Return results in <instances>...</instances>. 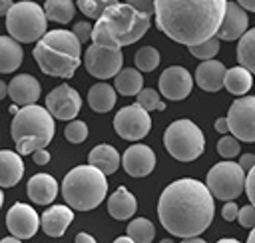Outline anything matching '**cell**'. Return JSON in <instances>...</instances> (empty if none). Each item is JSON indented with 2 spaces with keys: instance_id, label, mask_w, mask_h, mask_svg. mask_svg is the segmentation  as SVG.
<instances>
[{
  "instance_id": "6da1fadb",
  "label": "cell",
  "mask_w": 255,
  "mask_h": 243,
  "mask_svg": "<svg viewBox=\"0 0 255 243\" xmlns=\"http://www.w3.org/2000/svg\"><path fill=\"white\" fill-rule=\"evenodd\" d=\"M213 193L207 183L183 177L169 183L157 201L159 223L175 237H191L203 233L215 213Z\"/></svg>"
},
{
  "instance_id": "7a4b0ae2",
  "label": "cell",
  "mask_w": 255,
  "mask_h": 243,
  "mask_svg": "<svg viewBox=\"0 0 255 243\" xmlns=\"http://www.w3.org/2000/svg\"><path fill=\"white\" fill-rule=\"evenodd\" d=\"M227 0H155V24L173 42L193 46L217 34Z\"/></svg>"
},
{
  "instance_id": "3957f363",
  "label": "cell",
  "mask_w": 255,
  "mask_h": 243,
  "mask_svg": "<svg viewBox=\"0 0 255 243\" xmlns=\"http://www.w3.org/2000/svg\"><path fill=\"white\" fill-rule=\"evenodd\" d=\"M80 48L82 40L74 34V30H50L38 40L34 48V60L46 76L68 80L80 66Z\"/></svg>"
},
{
  "instance_id": "277c9868",
  "label": "cell",
  "mask_w": 255,
  "mask_h": 243,
  "mask_svg": "<svg viewBox=\"0 0 255 243\" xmlns=\"http://www.w3.org/2000/svg\"><path fill=\"white\" fill-rule=\"evenodd\" d=\"M10 131L16 149L22 155L34 153L36 149H42L52 141L56 131L54 116L48 108H40L36 104L24 106L20 112H16Z\"/></svg>"
},
{
  "instance_id": "5b68a950",
  "label": "cell",
  "mask_w": 255,
  "mask_h": 243,
  "mask_svg": "<svg viewBox=\"0 0 255 243\" xmlns=\"http://www.w3.org/2000/svg\"><path fill=\"white\" fill-rule=\"evenodd\" d=\"M108 193L106 173L96 165H76L70 169L62 183V195L72 209L90 211L98 207Z\"/></svg>"
},
{
  "instance_id": "8992f818",
  "label": "cell",
  "mask_w": 255,
  "mask_h": 243,
  "mask_svg": "<svg viewBox=\"0 0 255 243\" xmlns=\"http://www.w3.org/2000/svg\"><path fill=\"white\" fill-rule=\"evenodd\" d=\"M98 22L108 30V34L120 44V46H129L137 42L151 24V16L135 10L131 4H114L110 6Z\"/></svg>"
},
{
  "instance_id": "52a82bcc",
  "label": "cell",
  "mask_w": 255,
  "mask_h": 243,
  "mask_svg": "<svg viewBox=\"0 0 255 243\" xmlns=\"http://www.w3.org/2000/svg\"><path fill=\"white\" fill-rule=\"evenodd\" d=\"M122 64H124L122 46L108 34V30L100 22H96L92 44L84 54L86 70L100 80H108L112 76H118V72L122 70Z\"/></svg>"
},
{
  "instance_id": "ba28073f",
  "label": "cell",
  "mask_w": 255,
  "mask_h": 243,
  "mask_svg": "<svg viewBox=\"0 0 255 243\" xmlns=\"http://www.w3.org/2000/svg\"><path fill=\"white\" fill-rule=\"evenodd\" d=\"M46 10L36 2L22 0L14 2L10 12L6 14V28L12 38L18 42H36L46 34Z\"/></svg>"
},
{
  "instance_id": "9c48e42d",
  "label": "cell",
  "mask_w": 255,
  "mask_h": 243,
  "mask_svg": "<svg viewBox=\"0 0 255 243\" xmlns=\"http://www.w3.org/2000/svg\"><path fill=\"white\" fill-rule=\"evenodd\" d=\"M165 149L177 161H193L203 153L205 137L191 120H175L163 133Z\"/></svg>"
},
{
  "instance_id": "30bf717a",
  "label": "cell",
  "mask_w": 255,
  "mask_h": 243,
  "mask_svg": "<svg viewBox=\"0 0 255 243\" xmlns=\"http://www.w3.org/2000/svg\"><path fill=\"white\" fill-rule=\"evenodd\" d=\"M205 181L217 199L229 201V199H235L241 195V191L245 189L247 177H245V169L241 167V163L221 161V163H215L207 171Z\"/></svg>"
},
{
  "instance_id": "8fae6325",
  "label": "cell",
  "mask_w": 255,
  "mask_h": 243,
  "mask_svg": "<svg viewBox=\"0 0 255 243\" xmlns=\"http://www.w3.org/2000/svg\"><path fill=\"white\" fill-rule=\"evenodd\" d=\"M114 127L118 131L120 137L124 139H141L149 133L151 129V118H149V112L139 106L137 102L131 104V106H126L122 108L116 118H114Z\"/></svg>"
},
{
  "instance_id": "7c38bea8",
  "label": "cell",
  "mask_w": 255,
  "mask_h": 243,
  "mask_svg": "<svg viewBox=\"0 0 255 243\" xmlns=\"http://www.w3.org/2000/svg\"><path fill=\"white\" fill-rule=\"evenodd\" d=\"M229 133L239 141H255V96L239 98L227 112Z\"/></svg>"
},
{
  "instance_id": "4fadbf2b",
  "label": "cell",
  "mask_w": 255,
  "mask_h": 243,
  "mask_svg": "<svg viewBox=\"0 0 255 243\" xmlns=\"http://www.w3.org/2000/svg\"><path fill=\"white\" fill-rule=\"evenodd\" d=\"M46 108L56 120H74L80 114L82 98L72 86H56L46 96Z\"/></svg>"
},
{
  "instance_id": "5bb4252c",
  "label": "cell",
  "mask_w": 255,
  "mask_h": 243,
  "mask_svg": "<svg viewBox=\"0 0 255 243\" xmlns=\"http://www.w3.org/2000/svg\"><path fill=\"white\" fill-rule=\"evenodd\" d=\"M157 86H159V92H161L163 98L179 102V100H183V98L189 96L191 86H193V80H191V74L185 68H181V66H169L167 70L161 72Z\"/></svg>"
},
{
  "instance_id": "9a60e30c",
  "label": "cell",
  "mask_w": 255,
  "mask_h": 243,
  "mask_svg": "<svg viewBox=\"0 0 255 243\" xmlns=\"http://www.w3.org/2000/svg\"><path fill=\"white\" fill-rule=\"evenodd\" d=\"M42 225L38 213L28 203H14L6 213V227L20 239H30Z\"/></svg>"
},
{
  "instance_id": "2e32d148",
  "label": "cell",
  "mask_w": 255,
  "mask_h": 243,
  "mask_svg": "<svg viewBox=\"0 0 255 243\" xmlns=\"http://www.w3.org/2000/svg\"><path fill=\"white\" fill-rule=\"evenodd\" d=\"M122 165H124L128 175H131V177H145L155 167V153L151 151V147L135 143V145L126 149V153L122 157Z\"/></svg>"
},
{
  "instance_id": "e0dca14e",
  "label": "cell",
  "mask_w": 255,
  "mask_h": 243,
  "mask_svg": "<svg viewBox=\"0 0 255 243\" xmlns=\"http://www.w3.org/2000/svg\"><path fill=\"white\" fill-rule=\"evenodd\" d=\"M247 26H249V18H247V12L245 8L239 4V2H227V10H225V16H223V22L217 30V38L219 40H237L241 38L245 32H247Z\"/></svg>"
},
{
  "instance_id": "ac0fdd59",
  "label": "cell",
  "mask_w": 255,
  "mask_h": 243,
  "mask_svg": "<svg viewBox=\"0 0 255 243\" xmlns=\"http://www.w3.org/2000/svg\"><path fill=\"white\" fill-rule=\"evenodd\" d=\"M227 68L217 60H205L195 68V82L203 92H217L225 86Z\"/></svg>"
},
{
  "instance_id": "d6986e66",
  "label": "cell",
  "mask_w": 255,
  "mask_h": 243,
  "mask_svg": "<svg viewBox=\"0 0 255 243\" xmlns=\"http://www.w3.org/2000/svg\"><path fill=\"white\" fill-rule=\"evenodd\" d=\"M8 96L18 106H30L40 98V82L30 74H18L8 84Z\"/></svg>"
},
{
  "instance_id": "ffe728a7",
  "label": "cell",
  "mask_w": 255,
  "mask_h": 243,
  "mask_svg": "<svg viewBox=\"0 0 255 243\" xmlns=\"http://www.w3.org/2000/svg\"><path fill=\"white\" fill-rule=\"evenodd\" d=\"M42 221V229L46 235L50 237H60L66 233L68 225L74 221V211L72 207L68 205H52L50 209H46L40 217Z\"/></svg>"
},
{
  "instance_id": "44dd1931",
  "label": "cell",
  "mask_w": 255,
  "mask_h": 243,
  "mask_svg": "<svg viewBox=\"0 0 255 243\" xmlns=\"http://www.w3.org/2000/svg\"><path fill=\"white\" fill-rule=\"evenodd\" d=\"M26 191H28V197L38 203V205H48L56 199V193H58V181L48 175V173H36L28 179V185H26Z\"/></svg>"
},
{
  "instance_id": "7402d4cb",
  "label": "cell",
  "mask_w": 255,
  "mask_h": 243,
  "mask_svg": "<svg viewBox=\"0 0 255 243\" xmlns=\"http://www.w3.org/2000/svg\"><path fill=\"white\" fill-rule=\"evenodd\" d=\"M22 153L2 149L0 151V185L2 187H12L16 185L22 175H24V161L20 157Z\"/></svg>"
},
{
  "instance_id": "603a6c76",
  "label": "cell",
  "mask_w": 255,
  "mask_h": 243,
  "mask_svg": "<svg viewBox=\"0 0 255 243\" xmlns=\"http://www.w3.org/2000/svg\"><path fill=\"white\" fill-rule=\"evenodd\" d=\"M135 209H137V201L126 187H118L112 193V197H108V213L114 219L126 221L135 213Z\"/></svg>"
},
{
  "instance_id": "cb8c5ba5",
  "label": "cell",
  "mask_w": 255,
  "mask_h": 243,
  "mask_svg": "<svg viewBox=\"0 0 255 243\" xmlns=\"http://www.w3.org/2000/svg\"><path fill=\"white\" fill-rule=\"evenodd\" d=\"M88 163L96 165L98 169H102L106 175H112L118 167H120V153L114 145L108 143H100L96 147H92L90 155H88Z\"/></svg>"
},
{
  "instance_id": "d4e9b609",
  "label": "cell",
  "mask_w": 255,
  "mask_h": 243,
  "mask_svg": "<svg viewBox=\"0 0 255 243\" xmlns=\"http://www.w3.org/2000/svg\"><path fill=\"white\" fill-rule=\"evenodd\" d=\"M22 48L16 38L12 36H2L0 38V72L10 74L22 64Z\"/></svg>"
},
{
  "instance_id": "484cf974",
  "label": "cell",
  "mask_w": 255,
  "mask_h": 243,
  "mask_svg": "<svg viewBox=\"0 0 255 243\" xmlns=\"http://www.w3.org/2000/svg\"><path fill=\"white\" fill-rule=\"evenodd\" d=\"M88 104H90V108L94 112L106 114V112H110L116 106V90L110 84L100 82V84H96V86L90 88V92H88Z\"/></svg>"
},
{
  "instance_id": "4316f807",
  "label": "cell",
  "mask_w": 255,
  "mask_h": 243,
  "mask_svg": "<svg viewBox=\"0 0 255 243\" xmlns=\"http://www.w3.org/2000/svg\"><path fill=\"white\" fill-rule=\"evenodd\" d=\"M251 70H247L245 66H235V68H229L227 74H225V88L229 94L233 96H243L249 92L251 84H253V78H251Z\"/></svg>"
},
{
  "instance_id": "83f0119b",
  "label": "cell",
  "mask_w": 255,
  "mask_h": 243,
  "mask_svg": "<svg viewBox=\"0 0 255 243\" xmlns=\"http://www.w3.org/2000/svg\"><path fill=\"white\" fill-rule=\"evenodd\" d=\"M116 90L122 96H137L143 88V80H141V70H133V68H122L116 76Z\"/></svg>"
},
{
  "instance_id": "f1b7e54d",
  "label": "cell",
  "mask_w": 255,
  "mask_h": 243,
  "mask_svg": "<svg viewBox=\"0 0 255 243\" xmlns=\"http://www.w3.org/2000/svg\"><path fill=\"white\" fill-rule=\"evenodd\" d=\"M44 10H46L48 20L66 24V22H70L74 18L76 6H74L72 0H46L44 2Z\"/></svg>"
},
{
  "instance_id": "f546056e",
  "label": "cell",
  "mask_w": 255,
  "mask_h": 243,
  "mask_svg": "<svg viewBox=\"0 0 255 243\" xmlns=\"http://www.w3.org/2000/svg\"><path fill=\"white\" fill-rule=\"evenodd\" d=\"M237 60H239L241 66H245L247 70H251V72L255 74V28L247 30V32L239 38Z\"/></svg>"
},
{
  "instance_id": "4dcf8cb0",
  "label": "cell",
  "mask_w": 255,
  "mask_h": 243,
  "mask_svg": "<svg viewBox=\"0 0 255 243\" xmlns=\"http://www.w3.org/2000/svg\"><path fill=\"white\" fill-rule=\"evenodd\" d=\"M128 233L133 237L135 243H149V241L155 237L153 223H151L149 219H143V217L133 219V221L128 225Z\"/></svg>"
},
{
  "instance_id": "1f68e13d",
  "label": "cell",
  "mask_w": 255,
  "mask_h": 243,
  "mask_svg": "<svg viewBox=\"0 0 255 243\" xmlns=\"http://www.w3.org/2000/svg\"><path fill=\"white\" fill-rule=\"evenodd\" d=\"M135 66L141 72H151L159 66V52L153 46H143L135 52Z\"/></svg>"
},
{
  "instance_id": "d6a6232c",
  "label": "cell",
  "mask_w": 255,
  "mask_h": 243,
  "mask_svg": "<svg viewBox=\"0 0 255 243\" xmlns=\"http://www.w3.org/2000/svg\"><path fill=\"white\" fill-rule=\"evenodd\" d=\"M118 2H120V0H78V8H80V12H82L84 16L98 20L110 6L118 4Z\"/></svg>"
},
{
  "instance_id": "836d02e7",
  "label": "cell",
  "mask_w": 255,
  "mask_h": 243,
  "mask_svg": "<svg viewBox=\"0 0 255 243\" xmlns=\"http://www.w3.org/2000/svg\"><path fill=\"white\" fill-rule=\"evenodd\" d=\"M187 48H189V54H193L195 58H199V60H211L219 52V38L217 36H211L209 40L199 42V44H193V46H187Z\"/></svg>"
},
{
  "instance_id": "e575fe53",
  "label": "cell",
  "mask_w": 255,
  "mask_h": 243,
  "mask_svg": "<svg viewBox=\"0 0 255 243\" xmlns=\"http://www.w3.org/2000/svg\"><path fill=\"white\" fill-rule=\"evenodd\" d=\"M135 102H137L139 106H143L147 112H163V110H165V104L159 100V94H157L155 90H151V88L141 90V92L137 94Z\"/></svg>"
},
{
  "instance_id": "d590c367",
  "label": "cell",
  "mask_w": 255,
  "mask_h": 243,
  "mask_svg": "<svg viewBox=\"0 0 255 243\" xmlns=\"http://www.w3.org/2000/svg\"><path fill=\"white\" fill-rule=\"evenodd\" d=\"M64 133H66V139L70 143H82L88 137V125L84 122H80V120H70V123L66 125Z\"/></svg>"
},
{
  "instance_id": "8d00e7d4",
  "label": "cell",
  "mask_w": 255,
  "mask_h": 243,
  "mask_svg": "<svg viewBox=\"0 0 255 243\" xmlns=\"http://www.w3.org/2000/svg\"><path fill=\"white\" fill-rule=\"evenodd\" d=\"M239 149H241V147H239V141H237L235 135H223V137L217 141V153L223 155V157H227V159L239 155Z\"/></svg>"
},
{
  "instance_id": "74e56055",
  "label": "cell",
  "mask_w": 255,
  "mask_h": 243,
  "mask_svg": "<svg viewBox=\"0 0 255 243\" xmlns=\"http://www.w3.org/2000/svg\"><path fill=\"white\" fill-rule=\"evenodd\" d=\"M237 221L239 225L243 227H255V205H245L239 209V215H237Z\"/></svg>"
},
{
  "instance_id": "f35d334b",
  "label": "cell",
  "mask_w": 255,
  "mask_h": 243,
  "mask_svg": "<svg viewBox=\"0 0 255 243\" xmlns=\"http://www.w3.org/2000/svg\"><path fill=\"white\" fill-rule=\"evenodd\" d=\"M74 34L82 40V44L86 42V40H92V34H94V26L90 24V22H78L76 26H74Z\"/></svg>"
},
{
  "instance_id": "ab89813d",
  "label": "cell",
  "mask_w": 255,
  "mask_h": 243,
  "mask_svg": "<svg viewBox=\"0 0 255 243\" xmlns=\"http://www.w3.org/2000/svg\"><path fill=\"white\" fill-rule=\"evenodd\" d=\"M126 2H128V4H131L135 10H139V12L147 14V16L155 14V0H126Z\"/></svg>"
},
{
  "instance_id": "60d3db41",
  "label": "cell",
  "mask_w": 255,
  "mask_h": 243,
  "mask_svg": "<svg viewBox=\"0 0 255 243\" xmlns=\"http://www.w3.org/2000/svg\"><path fill=\"white\" fill-rule=\"evenodd\" d=\"M221 215H223L225 221H235V219H237V215H239V207L233 203V199H229V201L223 205Z\"/></svg>"
},
{
  "instance_id": "b9f144b4",
  "label": "cell",
  "mask_w": 255,
  "mask_h": 243,
  "mask_svg": "<svg viewBox=\"0 0 255 243\" xmlns=\"http://www.w3.org/2000/svg\"><path fill=\"white\" fill-rule=\"evenodd\" d=\"M245 191H247V197H249V201L255 205V165H253V167L249 169V173H247Z\"/></svg>"
},
{
  "instance_id": "7bdbcfd3",
  "label": "cell",
  "mask_w": 255,
  "mask_h": 243,
  "mask_svg": "<svg viewBox=\"0 0 255 243\" xmlns=\"http://www.w3.org/2000/svg\"><path fill=\"white\" fill-rule=\"evenodd\" d=\"M32 159H34L38 165H46V163L50 161V151L44 149V147H42V149H36V151L32 153Z\"/></svg>"
},
{
  "instance_id": "ee69618b",
  "label": "cell",
  "mask_w": 255,
  "mask_h": 243,
  "mask_svg": "<svg viewBox=\"0 0 255 243\" xmlns=\"http://www.w3.org/2000/svg\"><path fill=\"white\" fill-rule=\"evenodd\" d=\"M239 163H241V167H243L245 171H249V169L255 165V155H253V153H243V155L239 157Z\"/></svg>"
},
{
  "instance_id": "f6af8a7d",
  "label": "cell",
  "mask_w": 255,
  "mask_h": 243,
  "mask_svg": "<svg viewBox=\"0 0 255 243\" xmlns=\"http://www.w3.org/2000/svg\"><path fill=\"white\" fill-rule=\"evenodd\" d=\"M215 129H217L219 133H229V120H227V118H217Z\"/></svg>"
},
{
  "instance_id": "bcb514c9",
  "label": "cell",
  "mask_w": 255,
  "mask_h": 243,
  "mask_svg": "<svg viewBox=\"0 0 255 243\" xmlns=\"http://www.w3.org/2000/svg\"><path fill=\"white\" fill-rule=\"evenodd\" d=\"M12 6H14V2H12V0H0V14H4V16H6V14L10 12V8H12Z\"/></svg>"
},
{
  "instance_id": "7dc6e473",
  "label": "cell",
  "mask_w": 255,
  "mask_h": 243,
  "mask_svg": "<svg viewBox=\"0 0 255 243\" xmlns=\"http://www.w3.org/2000/svg\"><path fill=\"white\" fill-rule=\"evenodd\" d=\"M76 241H78V243H94L96 239H94L92 235H88V233H78V235H76Z\"/></svg>"
},
{
  "instance_id": "c3c4849f",
  "label": "cell",
  "mask_w": 255,
  "mask_h": 243,
  "mask_svg": "<svg viewBox=\"0 0 255 243\" xmlns=\"http://www.w3.org/2000/svg\"><path fill=\"white\" fill-rule=\"evenodd\" d=\"M235 2H239L245 10H251V12H255V0H235Z\"/></svg>"
},
{
  "instance_id": "681fc988",
  "label": "cell",
  "mask_w": 255,
  "mask_h": 243,
  "mask_svg": "<svg viewBox=\"0 0 255 243\" xmlns=\"http://www.w3.org/2000/svg\"><path fill=\"white\" fill-rule=\"evenodd\" d=\"M8 94V84H4V82H0V96L4 98Z\"/></svg>"
},
{
  "instance_id": "f907efd6",
  "label": "cell",
  "mask_w": 255,
  "mask_h": 243,
  "mask_svg": "<svg viewBox=\"0 0 255 243\" xmlns=\"http://www.w3.org/2000/svg\"><path fill=\"white\" fill-rule=\"evenodd\" d=\"M219 243H237V239H233V237H221Z\"/></svg>"
},
{
  "instance_id": "816d5d0a",
  "label": "cell",
  "mask_w": 255,
  "mask_h": 243,
  "mask_svg": "<svg viewBox=\"0 0 255 243\" xmlns=\"http://www.w3.org/2000/svg\"><path fill=\"white\" fill-rule=\"evenodd\" d=\"M247 241H251V243H255V229H251V233H249V237H247Z\"/></svg>"
}]
</instances>
